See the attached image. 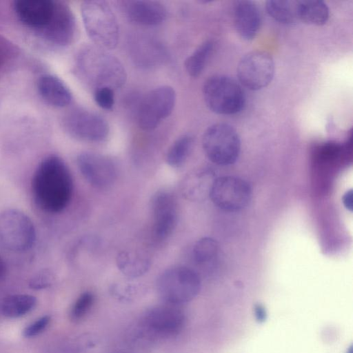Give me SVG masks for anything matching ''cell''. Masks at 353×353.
<instances>
[{
  "label": "cell",
  "mask_w": 353,
  "mask_h": 353,
  "mask_svg": "<svg viewBox=\"0 0 353 353\" xmlns=\"http://www.w3.org/2000/svg\"><path fill=\"white\" fill-rule=\"evenodd\" d=\"M13 10L18 20L46 41L57 46L69 45L74 38L76 22L64 2L54 0H16Z\"/></svg>",
  "instance_id": "6da1fadb"
},
{
  "label": "cell",
  "mask_w": 353,
  "mask_h": 353,
  "mask_svg": "<svg viewBox=\"0 0 353 353\" xmlns=\"http://www.w3.org/2000/svg\"><path fill=\"white\" fill-rule=\"evenodd\" d=\"M32 192L36 204L43 211L59 213L70 202L73 181L64 161L51 154L38 165L32 179Z\"/></svg>",
  "instance_id": "7a4b0ae2"
},
{
  "label": "cell",
  "mask_w": 353,
  "mask_h": 353,
  "mask_svg": "<svg viewBox=\"0 0 353 353\" xmlns=\"http://www.w3.org/2000/svg\"><path fill=\"white\" fill-rule=\"evenodd\" d=\"M77 68L81 77L94 90L102 87L113 90L120 88L126 79L121 62L97 46H87L79 52Z\"/></svg>",
  "instance_id": "3957f363"
},
{
  "label": "cell",
  "mask_w": 353,
  "mask_h": 353,
  "mask_svg": "<svg viewBox=\"0 0 353 353\" xmlns=\"http://www.w3.org/2000/svg\"><path fill=\"white\" fill-rule=\"evenodd\" d=\"M81 9L83 25L90 39L101 49L114 48L119 40V26L108 5L101 1H85Z\"/></svg>",
  "instance_id": "277c9868"
},
{
  "label": "cell",
  "mask_w": 353,
  "mask_h": 353,
  "mask_svg": "<svg viewBox=\"0 0 353 353\" xmlns=\"http://www.w3.org/2000/svg\"><path fill=\"white\" fill-rule=\"evenodd\" d=\"M159 296L170 305H181L193 300L201 290V280L193 270L174 266L164 270L157 278Z\"/></svg>",
  "instance_id": "5b68a950"
},
{
  "label": "cell",
  "mask_w": 353,
  "mask_h": 353,
  "mask_svg": "<svg viewBox=\"0 0 353 353\" xmlns=\"http://www.w3.org/2000/svg\"><path fill=\"white\" fill-rule=\"evenodd\" d=\"M186 321V314L181 308L164 303L146 309L140 316L139 325L150 339L165 340L179 336Z\"/></svg>",
  "instance_id": "8992f818"
},
{
  "label": "cell",
  "mask_w": 353,
  "mask_h": 353,
  "mask_svg": "<svg viewBox=\"0 0 353 353\" xmlns=\"http://www.w3.org/2000/svg\"><path fill=\"white\" fill-rule=\"evenodd\" d=\"M203 94L208 108L218 114H236L243 109L245 101L240 85L223 74L209 77L203 84Z\"/></svg>",
  "instance_id": "52a82bcc"
},
{
  "label": "cell",
  "mask_w": 353,
  "mask_h": 353,
  "mask_svg": "<svg viewBox=\"0 0 353 353\" xmlns=\"http://www.w3.org/2000/svg\"><path fill=\"white\" fill-rule=\"evenodd\" d=\"M202 146L207 157L219 165L233 164L241 151V141L230 125L218 123L210 125L202 137Z\"/></svg>",
  "instance_id": "ba28073f"
},
{
  "label": "cell",
  "mask_w": 353,
  "mask_h": 353,
  "mask_svg": "<svg viewBox=\"0 0 353 353\" xmlns=\"http://www.w3.org/2000/svg\"><path fill=\"white\" fill-rule=\"evenodd\" d=\"M36 230L31 219L23 212L7 209L0 212V244L13 252H23L32 248Z\"/></svg>",
  "instance_id": "9c48e42d"
},
{
  "label": "cell",
  "mask_w": 353,
  "mask_h": 353,
  "mask_svg": "<svg viewBox=\"0 0 353 353\" xmlns=\"http://www.w3.org/2000/svg\"><path fill=\"white\" fill-rule=\"evenodd\" d=\"M236 74L239 82L250 90L265 88L274 74L273 58L262 50L248 52L240 59Z\"/></svg>",
  "instance_id": "30bf717a"
},
{
  "label": "cell",
  "mask_w": 353,
  "mask_h": 353,
  "mask_svg": "<svg viewBox=\"0 0 353 353\" xmlns=\"http://www.w3.org/2000/svg\"><path fill=\"white\" fill-rule=\"evenodd\" d=\"M176 101L174 90L163 85L150 90L143 97L138 110V123L141 129L150 131L172 112Z\"/></svg>",
  "instance_id": "8fae6325"
},
{
  "label": "cell",
  "mask_w": 353,
  "mask_h": 353,
  "mask_svg": "<svg viewBox=\"0 0 353 353\" xmlns=\"http://www.w3.org/2000/svg\"><path fill=\"white\" fill-rule=\"evenodd\" d=\"M251 194L250 186L246 181L238 177L225 176L216 178L209 197L220 209L235 212L248 205Z\"/></svg>",
  "instance_id": "7c38bea8"
},
{
  "label": "cell",
  "mask_w": 353,
  "mask_h": 353,
  "mask_svg": "<svg viewBox=\"0 0 353 353\" xmlns=\"http://www.w3.org/2000/svg\"><path fill=\"white\" fill-rule=\"evenodd\" d=\"M63 122L65 131L79 140L100 142L109 134L107 121L101 116L87 110L71 111L65 115Z\"/></svg>",
  "instance_id": "4fadbf2b"
},
{
  "label": "cell",
  "mask_w": 353,
  "mask_h": 353,
  "mask_svg": "<svg viewBox=\"0 0 353 353\" xmlns=\"http://www.w3.org/2000/svg\"><path fill=\"white\" fill-rule=\"evenodd\" d=\"M78 168L85 181L92 187L105 190L111 187L117 178V168L112 159L94 152H82L77 156Z\"/></svg>",
  "instance_id": "5bb4252c"
},
{
  "label": "cell",
  "mask_w": 353,
  "mask_h": 353,
  "mask_svg": "<svg viewBox=\"0 0 353 353\" xmlns=\"http://www.w3.org/2000/svg\"><path fill=\"white\" fill-rule=\"evenodd\" d=\"M153 232L157 239L164 240L174 232L178 221V205L175 197L166 191L156 192L151 200Z\"/></svg>",
  "instance_id": "9a60e30c"
},
{
  "label": "cell",
  "mask_w": 353,
  "mask_h": 353,
  "mask_svg": "<svg viewBox=\"0 0 353 353\" xmlns=\"http://www.w3.org/2000/svg\"><path fill=\"white\" fill-rule=\"evenodd\" d=\"M123 8L130 21L141 26H157L167 17L166 8L158 1H124Z\"/></svg>",
  "instance_id": "2e32d148"
},
{
  "label": "cell",
  "mask_w": 353,
  "mask_h": 353,
  "mask_svg": "<svg viewBox=\"0 0 353 353\" xmlns=\"http://www.w3.org/2000/svg\"><path fill=\"white\" fill-rule=\"evenodd\" d=\"M234 24L239 37L245 41L252 40L261 23L260 10L249 0L236 1L233 8Z\"/></svg>",
  "instance_id": "e0dca14e"
},
{
  "label": "cell",
  "mask_w": 353,
  "mask_h": 353,
  "mask_svg": "<svg viewBox=\"0 0 353 353\" xmlns=\"http://www.w3.org/2000/svg\"><path fill=\"white\" fill-rule=\"evenodd\" d=\"M216 179L214 172L208 168L199 169L188 174L180 185L181 195L191 201H202L210 196Z\"/></svg>",
  "instance_id": "ac0fdd59"
},
{
  "label": "cell",
  "mask_w": 353,
  "mask_h": 353,
  "mask_svg": "<svg viewBox=\"0 0 353 353\" xmlns=\"http://www.w3.org/2000/svg\"><path fill=\"white\" fill-rule=\"evenodd\" d=\"M37 88L41 97L48 104L63 108L72 101V94L67 85L59 77L45 74L37 80Z\"/></svg>",
  "instance_id": "d6986e66"
},
{
  "label": "cell",
  "mask_w": 353,
  "mask_h": 353,
  "mask_svg": "<svg viewBox=\"0 0 353 353\" xmlns=\"http://www.w3.org/2000/svg\"><path fill=\"white\" fill-rule=\"evenodd\" d=\"M119 270L127 278H139L149 270L151 262L147 257L132 251H121L116 257Z\"/></svg>",
  "instance_id": "ffe728a7"
},
{
  "label": "cell",
  "mask_w": 353,
  "mask_h": 353,
  "mask_svg": "<svg viewBox=\"0 0 353 353\" xmlns=\"http://www.w3.org/2000/svg\"><path fill=\"white\" fill-rule=\"evenodd\" d=\"M297 18L307 24L323 26L328 20L329 9L323 1L298 0Z\"/></svg>",
  "instance_id": "44dd1931"
},
{
  "label": "cell",
  "mask_w": 353,
  "mask_h": 353,
  "mask_svg": "<svg viewBox=\"0 0 353 353\" xmlns=\"http://www.w3.org/2000/svg\"><path fill=\"white\" fill-rule=\"evenodd\" d=\"M37 304L35 296L17 294L6 296L1 303L2 314L10 319L21 317L32 311Z\"/></svg>",
  "instance_id": "7402d4cb"
},
{
  "label": "cell",
  "mask_w": 353,
  "mask_h": 353,
  "mask_svg": "<svg viewBox=\"0 0 353 353\" xmlns=\"http://www.w3.org/2000/svg\"><path fill=\"white\" fill-rule=\"evenodd\" d=\"M268 14L278 22L289 24L298 21L297 1L269 0L265 3Z\"/></svg>",
  "instance_id": "603a6c76"
},
{
  "label": "cell",
  "mask_w": 353,
  "mask_h": 353,
  "mask_svg": "<svg viewBox=\"0 0 353 353\" xmlns=\"http://www.w3.org/2000/svg\"><path fill=\"white\" fill-rule=\"evenodd\" d=\"M193 145L194 139L190 135L179 137L169 148L165 157L166 163L172 168H181L189 157Z\"/></svg>",
  "instance_id": "cb8c5ba5"
},
{
  "label": "cell",
  "mask_w": 353,
  "mask_h": 353,
  "mask_svg": "<svg viewBox=\"0 0 353 353\" xmlns=\"http://www.w3.org/2000/svg\"><path fill=\"white\" fill-rule=\"evenodd\" d=\"M214 43L208 40L202 43L185 61L187 72L193 77L201 74L213 50Z\"/></svg>",
  "instance_id": "d4e9b609"
},
{
  "label": "cell",
  "mask_w": 353,
  "mask_h": 353,
  "mask_svg": "<svg viewBox=\"0 0 353 353\" xmlns=\"http://www.w3.org/2000/svg\"><path fill=\"white\" fill-rule=\"evenodd\" d=\"M90 336H79L76 338L60 341L51 345L46 353H83L94 345V340Z\"/></svg>",
  "instance_id": "484cf974"
},
{
  "label": "cell",
  "mask_w": 353,
  "mask_h": 353,
  "mask_svg": "<svg viewBox=\"0 0 353 353\" xmlns=\"http://www.w3.org/2000/svg\"><path fill=\"white\" fill-rule=\"evenodd\" d=\"M110 292L114 299L123 302H130L134 299H139L145 292V287L139 283L119 282L112 285Z\"/></svg>",
  "instance_id": "4316f807"
},
{
  "label": "cell",
  "mask_w": 353,
  "mask_h": 353,
  "mask_svg": "<svg viewBox=\"0 0 353 353\" xmlns=\"http://www.w3.org/2000/svg\"><path fill=\"white\" fill-rule=\"evenodd\" d=\"M95 302V295L90 291L81 293L72 304L70 312V319L77 323L83 319L89 313Z\"/></svg>",
  "instance_id": "83f0119b"
},
{
  "label": "cell",
  "mask_w": 353,
  "mask_h": 353,
  "mask_svg": "<svg viewBox=\"0 0 353 353\" xmlns=\"http://www.w3.org/2000/svg\"><path fill=\"white\" fill-rule=\"evenodd\" d=\"M217 241L211 237H203L193 247V256L198 263L210 261L218 252Z\"/></svg>",
  "instance_id": "f1b7e54d"
},
{
  "label": "cell",
  "mask_w": 353,
  "mask_h": 353,
  "mask_svg": "<svg viewBox=\"0 0 353 353\" xmlns=\"http://www.w3.org/2000/svg\"><path fill=\"white\" fill-rule=\"evenodd\" d=\"M51 321L49 315H44L26 325L22 331L25 338H32L43 332Z\"/></svg>",
  "instance_id": "f546056e"
},
{
  "label": "cell",
  "mask_w": 353,
  "mask_h": 353,
  "mask_svg": "<svg viewBox=\"0 0 353 353\" xmlns=\"http://www.w3.org/2000/svg\"><path fill=\"white\" fill-rule=\"evenodd\" d=\"M94 100L103 109L111 110L114 103V90L108 87L99 88L94 90Z\"/></svg>",
  "instance_id": "4dcf8cb0"
},
{
  "label": "cell",
  "mask_w": 353,
  "mask_h": 353,
  "mask_svg": "<svg viewBox=\"0 0 353 353\" xmlns=\"http://www.w3.org/2000/svg\"><path fill=\"white\" fill-rule=\"evenodd\" d=\"M53 282L52 274L47 271H42L34 275L30 281L29 285L34 290H41L49 287Z\"/></svg>",
  "instance_id": "1f68e13d"
},
{
  "label": "cell",
  "mask_w": 353,
  "mask_h": 353,
  "mask_svg": "<svg viewBox=\"0 0 353 353\" xmlns=\"http://www.w3.org/2000/svg\"><path fill=\"white\" fill-rule=\"evenodd\" d=\"M343 203L344 206L350 211L352 210V190L347 191L343 196Z\"/></svg>",
  "instance_id": "d6a6232c"
},
{
  "label": "cell",
  "mask_w": 353,
  "mask_h": 353,
  "mask_svg": "<svg viewBox=\"0 0 353 353\" xmlns=\"http://www.w3.org/2000/svg\"><path fill=\"white\" fill-rule=\"evenodd\" d=\"M5 272H6L5 263L0 255V279L4 276Z\"/></svg>",
  "instance_id": "836d02e7"
}]
</instances>
